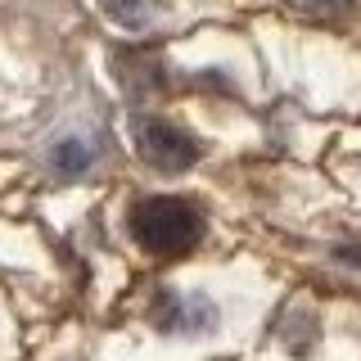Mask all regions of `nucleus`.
Returning a JSON list of instances; mask_svg holds the SVG:
<instances>
[{
	"mask_svg": "<svg viewBox=\"0 0 361 361\" xmlns=\"http://www.w3.org/2000/svg\"><path fill=\"white\" fill-rule=\"evenodd\" d=\"M131 240L154 257H180L203 240V217L195 203L172 195H149L131 203Z\"/></svg>",
	"mask_w": 361,
	"mask_h": 361,
	"instance_id": "f257e3e1",
	"label": "nucleus"
},
{
	"mask_svg": "<svg viewBox=\"0 0 361 361\" xmlns=\"http://www.w3.org/2000/svg\"><path fill=\"white\" fill-rule=\"evenodd\" d=\"M131 140H135V154L149 167H158V172H185V167L199 163L195 135H185L180 127H172V122H163V118H135Z\"/></svg>",
	"mask_w": 361,
	"mask_h": 361,
	"instance_id": "f03ea898",
	"label": "nucleus"
},
{
	"mask_svg": "<svg viewBox=\"0 0 361 361\" xmlns=\"http://www.w3.org/2000/svg\"><path fill=\"white\" fill-rule=\"evenodd\" d=\"M104 5V14L113 18V23H122V27H145L149 23V0H99Z\"/></svg>",
	"mask_w": 361,
	"mask_h": 361,
	"instance_id": "7ed1b4c3",
	"label": "nucleus"
}]
</instances>
